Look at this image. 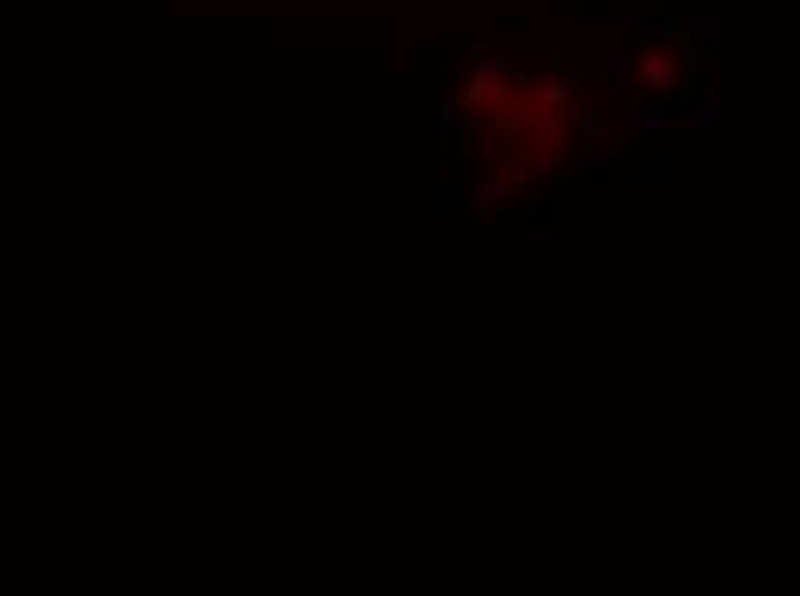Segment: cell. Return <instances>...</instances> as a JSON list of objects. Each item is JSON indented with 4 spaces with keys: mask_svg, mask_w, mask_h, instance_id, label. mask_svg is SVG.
Segmentation results:
<instances>
[{
    "mask_svg": "<svg viewBox=\"0 0 800 596\" xmlns=\"http://www.w3.org/2000/svg\"><path fill=\"white\" fill-rule=\"evenodd\" d=\"M635 66H638V80L648 83L652 90H676L680 87V76H683V55L673 42H652L645 45L642 52L635 55Z\"/></svg>",
    "mask_w": 800,
    "mask_h": 596,
    "instance_id": "6da1fadb",
    "label": "cell"
}]
</instances>
